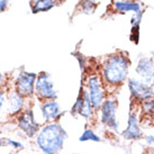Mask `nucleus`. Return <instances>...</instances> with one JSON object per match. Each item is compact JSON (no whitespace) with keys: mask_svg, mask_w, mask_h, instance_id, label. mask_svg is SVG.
<instances>
[{"mask_svg":"<svg viewBox=\"0 0 154 154\" xmlns=\"http://www.w3.org/2000/svg\"><path fill=\"white\" fill-rule=\"evenodd\" d=\"M75 57L78 59L79 61V63H80V68H81V71L82 72H85V68H86V62H85V59H83V56L81 54H77Z\"/></svg>","mask_w":154,"mask_h":154,"instance_id":"obj_22","label":"nucleus"},{"mask_svg":"<svg viewBox=\"0 0 154 154\" xmlns=\"http://www.w3.org/2000/svg\"><path fill=\"white\" fill-rule=\"evenodd\" d=\"M6 142V145L7 146H10V147H13L15 150H18L20 151L24 149V144H23L22 142L19 141H16V140H13V138H6L5 140Z\"/></svg>","mask_w":154,"mask_h":154,"instance_id":"obj_19","label":"nucleus"},{"mask_svg":"<svg viewBox=\"0 0 154 154\" xmlns=\"http://www.w3.org/2000/svg\"><path fill=\"white\" fill-rule=\"evenodd\" d=\"M94 107H92V103L90 101V98H89V94H88V91L87 89L83 88V103H82V107L79 111V115L83 117V118H86V119H90L92 116H94Z\"/></svg>","mask_w":154,"mask_h":154,"instance_id":"obj_14","label":"nucleus"},{"mask_svg":"<svg viewBox=\"0 0 154 154\" xmlns=\"http://www.w3.org/2000/svg\"><path fill=\"white\" fill-rule=\"evenodd\" d=\"M2 81H4V74H2V72H1V70H0V86H1V83H2Z\"/></svg>","mask_w":154,"mask_h":154,"instance_id":"obj_26","label":"nucleus"},{"mask_svg":"<svg viewBox=\"0 0 154 154\" xmlns=\"http://www.w3.org/2000/svg\"><path fill=\"white\" fill-rule=\"evenodd\" d=\"M87 91L89 94L90 101L94 110H99L101 103L105 100V90L103 87V80L99 75H90L87 79Z\"/></svg>","mask_w":154,"mask_h":154,"instance_id":"obj_7","label":"nucleus"},{"mask_svg":"<svg viewBox=\"0 0 154 154\" xmlns=\"http://www.w3.org/2000/svg\"><path fill=\"white\" fill-rule=\"evenodd\" d=\"M132 94L133 98L141 100V101H145L147 99H152L154 97L153 89L151 88V86L146 85L144 82H142L141 80H137L134 78H131L127 82Z\"/></svg>","mask_w":154,"mask_h":154,"instance_id":"obj_9","label":"nucleus"},{"mask_svg":"<svg viewBox=\"0 0 154 154\" xmlns=\"http://www.w3.org/2000/svg\"><path fill=\"white\" fill-rule=\"evenodd\" d=\"M68 133L59 122L46 123L41 126L35 137L36 145L43 154H59L63 150Z\"/></svg>","mask_w":154,"mask_h":154,"instance_id":"obj_1","label":"nucleus"},{"mask_svg":"<svg viewBox=\"0 0 154 154\" xmlns=\"http://www.w3.org/2000/svg\"><path fill=\"white\" fill-rule=\"evenodd\" d=\"M15 118H16L17 127L20 129V132L25 134V136H27L28 138L36 137L39 128H41V124L35 118V112L33 108L26 107Z\"/></svg>","mask_w":154,"mask_h":154,"instance_id":"obj_4","label":"nucleus"},{"mask_svg":"<svg viewBox=\"0 0 154 154\" xmlns=\"http://www.w3.org/2000/svg\"><path fill=\"white\" fill-rule=\"evenodd\" d=\"M122 1H131V0H122Z\"/></svg>","mask_w":154,"mask_h":154,"instance_id":"obj_27","label":"nucleus"},{"mask_svg":"<svg viewBox=\"0 0 154 154\" xmlns=\"http://www.w3.org/2000/svg\"><path fill=\"white\" fill-rule=\"evenodd\" d=\"M146 142H147V144H150V145L154 144V136H152V135L147 136L146 137Z\"/></svg>","mask_w":154,"mask_h":154,"instance_id":"obj_24","label":"nucleus"},{"mask_svg":"<svg viewBox=\"0 0 154 154\" xmlns=\"http://www.w3.org/2000/svg\"><path fill=\"white\" fill-rule=\"evenodd\" d=\"M37 73L29 72L26 70L19 71L14 80V89L24 96L26 99L35 96V81Z\"/></svg>","mask_w":154,"mask_h":154,"instance_id":"obj_5","label":"nucleus"},{"mask_svg":"<svg viewBox=\"0 0 154 154\" xmlns=\"http://www.w3.org/2000/svg\"><path fill=\"white\" fill-rule=\"evenodd\" d=\"M129 61L127 56L120 53L111 54L103 64L101 77L103 81L110 86H119L128 75Z\"/></svg>","mask_w":154,"mask_h":154,"instance_id":"obj_2","label":"nucleus"},{"mask_svg":"<svg viewBox=\"0 0 154 154\" xmlns=\"http://www.w3.org/2000/svg\"><path fill=\"white\" fill-rule=\"evenodd\" d=\"M82 103H83V87L81 86V89H80L79 96H78L75 103H73L72 108H71V110H70L71 115H73V116L79 115V111H80V109H81V107H82Z\"/></svg>","mask_w":154,"mask_h":154,"instance_id":"obj_17","label":"nucleus"},{"mask_svg":"<svg viewBox=\"0 0 154 154\" xmlns=\"http://www.w3.org/2000/svg\"><path fill=\"white\" fill-rule=\"evenodd\" d=\"M97 7V4L94 0H82L81 2V9L82 13L85 14H92L94 11V9Z\"/></svg>","mask_w":154,"mask_h":154,"instance_id":"obj_18","label":"nucleus"},{"mask_svg":"<svg viewBox=\"0 0 154 154\" xmlns=\"http://www.w3.org/2000/svg\"><path fill=\"white\" fill-rule=\"evenodd\" d=\"M94 1H96V0H94Z\"/></svg>","mask_w":154,"mask_h":154,"instance_id":"obj_29","label":"nucleus"},{"mask_svg":"<svg viewBox=\"0 0 154 154\" xmlns=\"http://www.w3.org/2000/svg\"><path fill=\"white\" fill-rule=\"evenodd\" d=\"M6 91H4L2 89H0V119H1V116L2 112L5 111V103H6Z\"/></svg>","mask_w":154,"mask_h":154,"instance_id":"obj_21","label":"nucleus"},{"mask_svg":"<svg viewBox=\"0 0 154 154\" xmlns=\"http://www.w3.org/2000/svg\"><path fill=\"white\" fill-rule=\"evenodd\" d=\"M79 141L80 142L91 141V142H96V143H100V142H101V137L98 136L91 128H87L83 131V133L81 134V136L79 137Z\"/></svg>","mask_w":154,"mask_h":154,"instance_id":"obj_16","label":"nucleus"},{"mask_svg":"<svg viewBox=\"0 0 154 154\" xmlns=\"http://www.w3.org/2000/svg\"><path fill=\"white\" fill-rule=\"evenodd\" d=\"M41 115L45 123H53L57 122L62 116L64 115V111L62 110L60 103L56 100H47L43 101L41 105Z\"/></svg>","mask_w":154,"mask_h":154,"instance_id":"obj_10","label":"nucleus"},{"mask_svg":"<svg viewBox=\"0 0 154 154\" xmlns=\"http://www.w3.org/2000/svg\"><path fill=\"white\" fill-rule=\"evenodd\" d=\"M35 96L38 100H56L59 97L57 90L54 88V82L48 72H39L35 81Z\"/></svg>","mask_w":154,"mask_h":154,"instance_id":"obj_3","label":"nucleus"},{"mask_svg":"<svg viewBox=\"0 0 154 154\" xmlns=\"http://www.w3.org/2000/svg\"><path fill=\"white\" fill-rule=\"evenodd\" d=\"M117 107L118 103L115 99H105L103 103L99 108L100 110V120L106 127L112 129L115 132H118V120H117Z\"/></svg>","mask_w":154,"mask_h":154,"instance_id":"obj_6","label":"nucleus"},{"mask_svg":"<svg viewBox=\"0 0 154 154\" xmlns=\"http://www.w3.org/2000/svg\"><path fill=\"white\" fill-rule=\"evenodd\" d=\"M5 140H6V137H1V138H0V149H1V147H4V146L6 145Z\"/></svg>","mask_w":154,"mask_h":154,"instance_id":"obj_25","label":"nucleus"},{"mask_svg":"<svg viewBox=\"0 0 154 154\" xmlns=\"http://www.w3.org/2000/svg\"><path fill=\"white\" fill-rule=\"evenodd\" d=\"M26 106V98L24 96L17 92L15 89L8 91L6 96V103H5V112L10 117H16L19 115Z\"/></svg>","mask_w":154,"mask_h":154,"instance_id":"obj_8","label":"nucleus"},{"mask_svg":"<svg viewBox=\"0 0 154 154\" xmlns=\"http://www.w3.org/2000/svg\"><path fill=\"white\" fill-rule=\"evenodd\" d=\"M115 9L118 13H128L133 11L134 14L142 13L141 5L136 2V1H116L114 4Z\"/></svg>","mask_w":154,"mask_h":154,"instance_id":"obj_13","label":"nucleus"},{"mask_svg":"<svg viewBox=\"0 0 154 154\" xmlns=\"http://www.w3.org/2000/svg\"><path fill=\"white\" fill-rule=\"evenodd\" d=\"M57 0H34V2L32 4V13H44L48 11L52 8H54Z\"/></svg>","mask_w":154,"mask_h":154,"instance_id":"obj_15","label":"nucleus"},{"mask_svg":"<svg viewBox=\"0 0 154 154\" xmlns=\"http://www.w3.org/2000/svg\"><path fill=\"white\" fill-rule=\"evenodd\" d=\"M143 109L145 110L146 114L154 115V100L153 99H147L143 101Z\"/></svg>","mask_w":154,"mask_h":154,"instance_id":"obj_20","label":"nucleus"},{"mask_svg":"<svg viewBox=\"0 0 154 154\" xmlns=\"http://www.w3.org/2000/svg\"><path fill=\"white\" fill-rule=\"evenodd\" d=\"M122 136L126 140H138L142 137V131L135 112H133V111L129 112L127 127L122 133Z\"/></svg>","mask_w":154,"mask_h":154,"instance_id":"obj_12","label":"nucleus"},{"mask_svg":"<svg viewBox=\"0 0 154 154\" xmlns=\"http://www.w3.org/2000/svg\"><path fill=\"white\" fill-rule=\"evenodd\" d=\"M71 154H79V153H71Z\"/></svg>","mask_w":154,"mask_h":154,"instance_id":"obj_28","label":"nucleus"},{"mask_svg":"<svg viewBox=\"0 0 154 154\" xmlns=\"http://www.w3.org/2000/svg\"><path fill=\"white\" fill-rule=\"evenodd\" d=\"M10 0H0V13H4L8 7V4Z\"/></svg>","mask_w":154,"mask_h":154,"instance_id":"obj_23","label":"nucleus"},{"mask_svg":"<svg viewBox=\"0 0 154 154\" xmlns=\"http://www.w3.org/2000/svg\"><path fill=\"white\" fill-rule=\"evenodd\" d=\"M136 73L141 78V81L146 85L154 83V61L150 57L140 59L136 66Z\"/></svg>","mask_w":154,"mask_h":154,"instance_id":"obj_11","label":"nucleus"}]
</instances>
